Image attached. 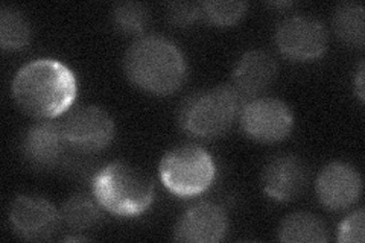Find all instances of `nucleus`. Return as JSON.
Listing matches in <instances>:
<instances>
[{
  "label": "nucleus",
  "mask_w": 365,
  "mask_h": 243,
  "mask_svg": "<svg viewBox=\"0 0 365 243\" xmlns=\"http://www.w3.org/2000/svg\"><path fill=\"white\" fill-rule=\"evenodd\" d=\"M262 189L271 200L292 201L303 193L307 184V170L300 158L279 155L268 161L260 178Z\"/></svg>",
  "instance_id": "obj_12"
},
{
  "label": "nucleus",
  "mask_w": 365,
  "mask_h": 243,
  "mask_svg": "<svg viewBox=\"0 0 365 243\" xmlns=\"http://www.w3.org/2000/svg\"><path fill=\"white\" fill-rule=\"evenodd\" d=\"M60 222L61 213L52 202L41 196L20 195L9 208L11 228L25 240H48L58 228Z\"/></svg>",
  "instance_id": "obj_9"
},
{
  "label": "nucleus",
  "mask_w": 365,
  "mask_h": 243,
  "mask_svg": "<svg viewBox=\"0 0 365 243\" xmlns=\"http://www.w3.org/2000/svg\"><path fill=\"white\" fill-rule=\"evenodd\" d=\"M362 192L359 172L347 165L335 161L319 172L317 180L318 200L327 210L342 212L356 204Z\"/></svg>",
  "instance_id": "obj_10"
},
{
  "label": "nucleus",
  "mask_w": 365,
  "mask_h": 243,
  "mask_svg": "<svg viewBox=\"0 0 365 243\" xmlns=\"http://www.w3.org/2000/svg\"><path fill=\"white\" fill-rule=\"evenodd\" d=\"M279 239L287 243H324L329 239L322 219L312 213H292L282 221Z\"/></svg>",
  "instance_id": "obj_15"
},
{
  "label": "nucleus",
  "mask_w": 365,
  "mask_h": 243,
  "mask_svg": "<svg viewBox=\"0 0 365 243\" xmlns=\"http://www.w3.org/2000/svg\"><path fill=\"white\" fill-rule=\"evenodd\" d=\"M276 44L292 61H311L326 52L327 32L322 21L295 16L280 23L276 31Z\"/></svg>",
  "instance_id": "obj_8"
},
{
  "label": "nucleus",
  "mask_w": 365,
  "mask_h": 243,
  "mask_svg": "<svg viewBox=\"0 0 365 243\" xmlns=\"http://www.w3.org/2000/svg\"><path fill=\"white\" fill-rule=\"evenodd\" d=\"M91 190L101 208L120 217L140 216L154 201L153 181L120 161L101 167L91 181Z\"/></svg>",
  "instance_id": "obj_3"
},
{
  "label": "nucleus",
  "mask_w": 365,
  "mask_h": 243,
  "mask_svg": "<svg viewBox=\"0 0 365 243\" xmlns=\"http://www.w3.org/2000/svg\"><path fill=\"white\" fill-rule=\"evenodd\" d=\"M78 93L75 73L61 61L38 58L23 66L13 81L17 105L38 119H55L73 105Z\"/></svg>",
  "instance_id": "obj_1"
},
{
  "label": "nucleus",
  "mask_w": 365,
  "mask_h": 243,
  "mask_svg": "<svg viewBox=\"0 0 365 243\" xmlns=\"http://www.w3.org/2000/svg\"><path fill=\"white\" fill-rule=\"evenodd\" d=\"M31 40V26L25 14L13 6L0 11V44L6 52L25 49Z\"/></svg>",
  "instance_id": "obj_18"
},
{
  "label": "nucleus",
  "mask_w": 365,
  "mask_h": 243,
  "mask_svg": "<svg viewBox=\"0 0 365 243\" xmlns=\"http://www.w3.org/2000/svg\"><path fill=\"white\" fill-rule=\"evenodd\" d=\"M123 68L135 87L160 96L174 93L187 76L185 55L160 36L137 38L125 53Z\"/></svg>",
  "instance_id": "obj_2"
},
{
  "label": "nucleus",
  "mask_w": 365,
  "mask_h": 243,
  "mask_svg": "<svg viewBox=\"0 0 365 243\" xmlns=\"http://www.w3.org/2000/svg\"><path fill=\"white\" fill-rule=\"evenodd\" d=\"M241 107L242 99L232 86H218L189 96L180 108L178 120L190 135L212 140L232 128Z\"/></svg>",
  "instance_id": "obj_4"
},
{
  "label": "nucleus",
  "mask_w": 365,
  "mask_h": 243,
  "mask_svg": "<svg viewBox=\"0 0 365 243\" xmlns=\"http://www.w3.org/2000/svg\"><path fill=\"white\" fill-rule=\"evenodd\" d=\"M67 142L63 133V126L41 120L34 123L23 135L21 152L28 163L36 169H51L58 165Z\"/></svg>",
  "instance_id": "obj_13"
},
{
  "label": "nucleus",
  "mask_w": 365,
  "mask_h": 243,
  "mask_svg": "<svg viewBox=\"0 0 365 243\" xmlns=\"http://www.w3.org/2000/svg\"><path fill=\"white\" fill-rule=\"evenodd\" d=\"M248 5L245 2H213L201 4V16L216 26H233L245 14Z\"/></svg>",
  "instance_id": "obj_20"
},
{
  "label": "nucleus",
  "mask_w": 365,
  "mask_h": 243,
  "mask_svg": "<svg viewBox=\"0 0 365 243\" xmlns=\"http://www.w3.org/2000/svg\"><path fill=\"white\" fill-rule=\"evenodd\" d=\"M99 207L98 201L88 198L87 195H73L61 208V221L73 231L90 229L101 222L102 214Z\"/></svg>",
  "instance_id": "obj_17"
},
{
  "label": "nucleus",
  "mask_w": 365,
  "mask_h": 243,
  "mask_svg": "<svg viewBox=\"0 0 365 243\" xmlns=\"http://www.w3.org/2000/svg\"><path fill=\"white\" fill-rule=\"evenodd\" d=\"M241 128L257 143H277L294 128L291 108L276 98H255L241 107Z\"/></svg>",
  "instance_id": "obj_6"
},
{
  "label": "nucleus",
  "mask_w": 365,
  "mask_h": 243,
  "mask_svg": "<svg viewBox=\"0 0 365 243\" xmlns=\"http://www.w3.org/2000/svg\"><path fill=\"white\" fill-rule=\"evenodd\" d=\"M277 71V61L271 53L262 49L248 51L235 67L232 87L241 99H255L274 83Z\"/></svg>",
  "instance_id": "obj_14"
},
{
  "label": "nucleus",
  "mask_w": 365,
  "mask_h": 243,
  "mask_svg": "<svg viewBox=\"0 0 365 243\" xmlns=\"http://www.w3.org/2000/svg\"><path fill=\"white\" fill-rule=\"evenodd\" d=\"M355 84H356V93L361 102H364V63L359 64L358 68V73H356V79H355Z\"/></svg>",
  "instance_id": "obj_23"
},
{
  "label": "nucleus",
  "mask_w": 365,
  "mask_h": 243,
  "mask_svg": "<svg viewBox=\"0 0 365 243\" xmlns=\"http://www.w3.org/2000/svg\"><path fill=\"white\" fill-rule=\"evenodd\" d=\"M334 29L339 40L361 49L365 40L364 6L358 2L341 4L334 16Z\"/></svg>",
  "instance_id": "obj_16"
},
{
  "label": "nucleus",
  "mask_w": 365,
  "mask_h": 243,
  "mask_svg": "<svg viewBox=\"0 0 365 243\" xmlns=\"http://www.w3.org/2000/svg\"><path fill=\"white\" fill-rule=\"evenodd\" d=\"M228 219L222 207L213 202H200L182 214L174 228L178 242L215 243L224 239Z\"/></svg>",
  "instance_id": "obj_11"
},
{
  "label": "nucleus",
  "mask_w": 365,
  "mask_h": 243,
  "mask_svg": "<svg viewBox=\"0 0 365 243\" xmlns=\"http://www.w3.org/2000/svg\"><path fill=\"white\" fill-rule=\"evenodd\" d=\"M61 126L67 145L81 152H99L116 134L111 115L95 105L72 111Z\"/></svg>",
  "instance_id": "obj_7"
},
{
  "label": "nucleus",
  "mask_w": 365,
  "mask_h": 243,
  "mask_svg": "<svg viewBox=\"0 0 365 243\" xmlns=\"http://www.w3.org/2000/svg\"><path fill=\"white\" fill-rule=\"evenodd\" d=\"M166 16L170 25L185 28L192 25L201 16V4L174 2L168 5Z\"/></svg>",
  "instance_id": "obj_21"
},
{
  "label": "nucleus",
  "mask_w": 365,
  "mask_h": 243,
  "mask_svg": "<svg viewBox=\"0 0 365 243\" xmlns=\"http://www.w3.org/2000/svg\"><path fill=\"white\" fill-rule=\"evenodd\" d=\"M364 210L350 213L338 227V240L342 243H362L364 242Z\"/></svg>",
  "instance_id": "obj_22"
},
{
  "label": "nucleus",
  "mask_w": 365,
  "mask_h": 243,
  "mask_svg": "<svg viewBox=\"0 0 365 243\" xmlns=\"http://www.w3.org/2000/svg\"><path fill=\"white\" fill-rule=\"evenodd\" d=\"M160 180L178 198H193L207 190L216 177L212 155L201 146L181 145L160 161Z\"/></svg>",
  "instance_id": "obj_5"
},
{
  "label": "nucleus",
  "mask_w": 365,
  "mask_h": 243,
  "mask_svg": "<svg viewBox=\"0 0 365 243\" xmlns=\"http://www.w3.org/2000/svg\"><path fill=\"white\" fill-rule=\"evenodd\" d=\"M113 21L122 32L140 33L150 23V11L143 4L122 2L113 9Z\"/></svg>",
  "instance_id": "obj_19"
}]
</instances>
